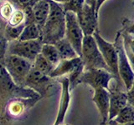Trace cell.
Listing matches in <instances>:
<instances>
[{
    "instance_id": "obj_1",
    "label": "cell",
    "mask_w": 134,
    "mask_h": 125,
    "mask_svg": "<svg viewBox=\"0 0 134 125\" xmlns=\"http://www.w3.org/2000/svg\"><path fill=\"white\" fill-rule=\"evenodd\" d=\"M50 12L42 28L41 41L43 43L55 44L65 37V11L63 5L49 0Z\"/></svg>"
},
{
    "instance_id": "obj_2",
    "label": "cell",
    "mask_w": 134,
    "mask_h": 125,
    "mask_svg": "<svg viewBox=\"0 0 134 125\" xmlns=\"http://www.w3.org/2000/svg\"><path fill=\"white\" fill-rule=\"evenodd\" d=\"M81 58L85 65V70L105 69L111 73L93 36H85L84 38Z\"/></svg>"
},
{
    "instance_id": "obj_3",
    "label": "cell",
    "mask_w": 134,
    "mask_h": 125,
    "mask_svg": "<svg viewBox=\"0 0 134 125\" xmlns=\"http://www.w3.org/2000/svg\"><path fill=\"white\" fill-rule=\"evenodd\" d=\"M93 37L95 38L96 43L98 45V48L102 53L103 58L106 62L107 65L108 66L111 74L114 76L115 80L116 81L118 87L121 90H123V88H125L124 84L119 75L118 71V53H117L116 46L114 43H109L107 40H105L100 35L99 31H96ZM126 89V88H125Z\"/></svg>"
},
{
    "instance_id": "obj_4",
    "label": "cell",
    "mask_w": 134,
    "mask_h": 125,
    "mask_svg": "<svg viewBox=\"0 0 134 125\" xmlns=\"http://www.w3.org/2000/svg\"><path fill=\"white\" fill-rule=\"evenodd\" d=\"M4 67L15 85L24 86L25 80L33 68V63L19 56L7 54Z\"/></svg>"
},
{
    "instance_id": "obj_5",
    "label": "cell",
    "mask_w": 134,
    "mask_h": 125,
    "mask_svg": "<svg viewBox=\"0 0 134 125\" xmlns=\"http://www.w3.org/2000/svg\"><path fill=\"white\" fill-rule=\"evenodd\" d=\"M117 53H118V71L120 78L126 88V91H128L132 88L134 83V71L130 64V61L126 53L123 43V38L121 32H118L116 36L114 43Z\"/></svg>"
},
{
    "instance_id": "obj_6",
    "label": "cell",
    "mask_w": 134,
    "mask_h": 125,
    "mask_svg": "<svg viewBox=\"0 0 134 125\" xmlns=\"http://www.w3.org/2000/svg\"><path fill=\"white\" fill-rule=\"evenodd\" d=\"M43 44L41 39L32 41L13 40L8 45L7 54L21 57L34 64L36 57L41 53Z\"/></svg>"
},
{
    "instance_id": "obj_7",
    "label": "cell",
    "mask_w": 134,
    "mask_h": 125,
    "mask_svg": "<svg viewBox=\"0 0 134 125\" xmlns=\"http://www.w3.org/2000/svg\"><path fill=\"white\" fill-rule=\"evenodd\" d=\"M65 39L72 45L77 54L81 57L82 44L85 35L80 26L77 15L73 12H65Z\"/></svg>"
},
{
    "instance_id": "obj_8",
    "label": "cell",
    "mask_w": 134,
    "mask_h": 125,
    "mask_svg": "<svg viewBox=\"0 0 134 125\" xmlns=\"http://www.w3.org/2000/svg\"><path fill=\"white\" fill-rule=\"evenodd\" d=\"M114 76L107 70L105 69H88L83 72L79 83L88 84L94 90L103 88L109 90V85L113 80Z\"/></svg>"
},
{
    "instance_id": "obj_9",
    "label": "cell",
    "mask_w": 134,
    "mask_h": 125,
    "mask_svg": "<svg viewBox=\"0 0 134 125\" xmlns=\"http://www.w3.org/2000/svg\"><path fill=\"white\" fill-rule=\"evenodd\" d=\"M24 85L40 93L41 97H44L54 87V81L53 78L42 73L33 67L25 80Z\"/></svg>"
},
{
    "instance_id": "obj_10",
    "label": "cell",
    "mask_w": 134,
    "mask_h": 125,
    "mask_svg": "<svg viewBox=\"0 0 134 125\" xmlns=\"http://www.w3.org/2000/svg\"><path fill=\"white\" fill-rule=\"evenodd\" d=\"M76 15L85 36H93L98 31V14L94 8L85 3L82 9Z\"/></svg>"
},
{
    "instance_id": "obj_11",
    "label": "cell",
    "mask_w": 134,
    "mask_h": 125,
    "mask_svg": "<svg viewBox=\"0 0 134 125\" xmlns=\"http://www.w3.org/2000/svg\"><path fill=\"white\" fill-rule=\"evenodd\" d=\"M50 12L49 0H36L29 8V23H35L41 28H43L48 19Z\"/></svg>"
},
{
    "instance_id": "obj_12",
    "label": "cell",
    "mask_w": 134,
    "mask_h": 125,
    "mask_svg": "<svg viewBox=\"0 0 134 125\" xmlns=\"http://www.w3.org/2000/svg\"><path fill=\"white\" fill-rule=\"evenodd\" d=\"M93 102L98 108L102 122L100 123H106L109 121V110H110V92L108 89H97L95 90L93 96Z\"/></svg>"
},
{
    "instance_id": "obj_13",
    "label": "cell",
    "mask_w": 134,
    "mask_h": 125,
    "mask_svg": "<svg viewBox=\"0 0 134 125\" xmlns=\"http://www.w3.org/2000/svg\"><path fill=\"white\" fill-rule=\"evenodd\" d=\"M110 92V110L109 120L114 119L117 114L128 104L127 92L112 89Z\"/></svg>"
},
{
    "instance_id": "obj_14",
    "label": "cell",
    "mask_w": 134,
    "mask_h": 125,
    "mask_svg": "<svg viewBox=\"0 0 134 125\" xmlns=\"http://www.w3.org/2000/svg\"><path fill=\"white\" fill-rule=\"evenodd\" d=\"M82 62L81 57H77L69 60H61L55 68H54L50 77L53 78L64 77L65 75L70 74L76 67Z\"/></svg>"
},
{
    "instance_id": "obj_15",
    "label": "cell",
    "mask_w": 134,
    "mask_h": 125,
    "mask_svg": "<svg viewBox=\"0 0 134 125\" xmlns=\"http://www.w3.org/2000/svg\"><path fill=\"white\" fill-rule=\"evenodd\" d=\"M62 87H63V92L61 95V103L60 104V109H59L58 116L56 122L54 123V125H60L64 119V117L65 114V112L68 107V104L70 102V94H69V79L68 78H63L61 80Z\"/></svg>"
},
{
    "instance_id": "obj_16",
    "label": "cell",
    "mask_w": 134,
    "mask_h": 125,
    "mask_svg": "<svg viewBox=\"0 0 134 125\" xmlns=\"http://www.w3.org/2000/svg\"><path fill=\"white\" fill-rule=\"evenodd\" d=\"M42 28L35 23H29L25 24L22 33L18 40L20 41H32L41 39Z\"/></svg>"
},
{
    "instance_id": "obj_17",
    "label": "cell",
    "mask_w": 134,
    "mask_h": 125,
    "mask_svg": "<svg viewBox=\"0 0 134 125\" xmlns=\"http://www.w3.org/2000/svg\"><path fill=\"white\" fill-rule=\"evenodd\" d=\"M54 45H55L58 52L60 53L61 60H69L80 57L77 53L75 52V48L72 47V45L70 43V42L65 38L58 41Z\"/></svg>"
},
{
    "instance_id": "obj_18",
    "label": "cell",
    "mask_w": 134,
    "mask_h": 125,
    "mask_svg": "<svg viewBox=\"0 0 134 125\" xmlns=\"http://www.w3.org/2000/svg\"><path fill=\"white\" fill-rule=\"evenodd\" d=\"M40 53L53 66H54V68H55V67L60 64V62L61 61L60 53H59L58 50L54 44L44 43L43 46H42V49H41Z\"/></svg>"
},
{
    "instance_id": "obj_19",
    "label": "cell",
    "mask_w": 134,
    "mask_h": 125,
    "mask_svg": "<svg viewBox=\"0 0 134 125\" xmlns=\"http://www.w3.org/2000/svg\"><path fill=\"white\" fill-rule=\"evenodd\" d=\"M121 35L123 38V43L126 53L132 65V68L134 71V34L129 33L127 31L121 32Z\"/></svg>"
},
{
    "instance_id": "obj_20",
    "label": "cell",
    "mask_w": 134,
    "mask_h": 125,
    "mask_svg": "<svg viewBox=\"0 0 134 125\" xmlns=\"http://www.w3.org/2000/svg\"><path fill=\"white\" fill-rule=\"evenodd\" d=\"M33 67L38 71H40L42 73L45 75H48L50 77V74L54 69V66H53L46 59V58L40 53L35 58V60L34 61Z\"/></svg>"
},
{
    "instance_id": "obj_21",
    "label": "cell",
    "mask_w": 134,
    "mask_h": 125,
    "mask_svg": "<svg viewBox=\"0 0 134 125\" xmlns=\"http://www.w3.org/2000/svg\"><path fill=\"white\" fill-rule=\"evenodd\" d=\"M116 122L121 124H127L134 122V108L127 104L121 110L116 118H114Z\"/></svg>"
},
{
    "instance_id": "obj_22",
    "label": "cell",
    "mask_w": 134,
    "mask_h": 125,
    "mask_svg": "<svg viewBox=\"0 0 134 125\" xmlns=\"http://www.w3.org/2000/svg\"><path fill=\"white\" fill-rule=\"evenodd\" d=\"M26 19V14L21 9H16L12 17L8 21V25L11 27H19L24 24V20Z\"/></svg>"
},
{
    "instance_id": "obj_23",
    "label": "cell",
    "mask_w": 134,
    "mask_h": 125,
    "mask_svg": "<svg viewBox=\"0 0 134 125\" xmlns=\"http://www.w3.org/2000/svg\"><path fill=\"white\" fill-rule=\"evenodd\" d=\"M85 3L86 0H70L69 2L62 5L65 12H73L75 14H77L82 9Z\"/></svg>"
},
{
    "instance_id": "obj_24",
    "label": "cell",
    "mask_w": 134,
    "mask_h": 125,
    "mask_svg": "<svg viewBox=\"0 0 134 125\" xmlns=\"http://www.w3.org/2000/svg\"><path fill=\"white\" fill-rule=\"evenodd\" d=\"M14 11L15 9L14 5L10 2L5 1L0 6V17H1V18L8 22L12 17L13 14L14 12Z\"/></svg>"
},
{
    "instance_id": "obj_25",
    "label": "cell",
    "mask_w": 134,
    "mask_h": 125,
    "mask_svg": "<svg viewBox=\"0 0 134 125\" xmlns=\"http://www.w3.org/2000/svg\"><path fill=\"white\" fill-rule=\"evenodd\" d=\"M24 26H25V24H23L19 27H11V26H8V25L6 28L7 37H8L9 39H11L13 40L19 39V38L21 34V33H22Z\"/></svg>"
},
{
    "instance_id": "obj_26",
    "label": "cell",
    "mask_w": 134,
    "mask_h": 125,
    "mask_svg": "<svg viewBox=\"0 0 134 125\" xmlns=\"http://www.w3.org/2000/svg\"><path fill=\"white\" fill-rule=\"evenodd\" d=\"M127 94L128 104L134 108V83L131 89L127 92Z\"/></svg>"
},
{
    "instance_id": "obj_27",
    "label": "cell",
    "mask_w": 134,
    "mask_h": 125,
    "mask_svg": "<svg viewBox=\"0 0 134 125\" xmlns=\"http://www.w3.org/2000/svg\"><path fill=\"white\" fill-rule=\"evenodd\" d=\"M36 0H17V3H18L19 5H21L23 8H27V6H30L35 3Z\"/></svg>"
},
{
    "instance_id": "obj_28",
    "label": "cell",
    "mask_w": 134,
    "mask_h": 125,
    "mask_svg": "<svg viewBox=\"0 0 134 125\" xmlns=\"http://www.w3.org/2000/svg\"><path fill=\"white\" fill-rule=\"evenodd\" d=\"M100 125H134V122L129 123H127V124H121V123H118L117 122H116L114 119H112V120H109L108 122L106 123H103V124L100 123Z\"/></svg>"
},
{
    "instance_id": "obj_29",
    "label": "cell",
    "mask_w": 134,
    "mask_h": 125,
    "mask_svg": "<svg viewBox=\"0 0 134 125\" xmlns=\"http://www.w3.org/2000/svg\"><path fill=\"white\" fill-rule=\"evenodd\" d=\"M107 0H97V2H96V14H99V10H100V8L102 7V4L106 2Z\"/></svg>"
},
{
    "instance_id": "obj_30",
    "label": "cell",
    "mask_w": 134,
    "mask_h": 125,
    "mask_svg": "<svg viewBox=\"0 0 134 125\" xmlns=\"http://www.w3.org/2000/svg\"><path fill=\"white\" fill-rule=\"evenodd\" d=\"M96 2H97V0H86V3L91 6L92 8H94L95 9L96 8Z\"/></svg>"
},
{
    "instance_id": "obj_31",
    "label": "cell",
    "mask_w": 134,
    "mask_h": 125,
    "mask_svg": "<svg viewBox=\"0 0 134 125\" xmlns=\"http://www.w3.org/2000/svg\"><path fill=\"white\" fill-rule=\"evenodd\" d=\"M14 1H16V2H17V0H14Z\"/></svg>"
}]
</instances>
